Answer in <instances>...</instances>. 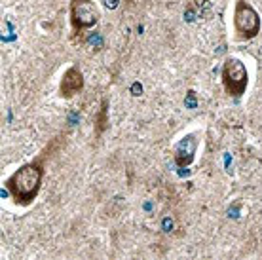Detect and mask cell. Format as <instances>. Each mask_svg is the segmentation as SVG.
<instances>
[{
	"label": "cell",
	"mask_w": 262,
	"mask_h": 260,
	"mask_svg": "<svg viewBox=\"0 0 262 260\" xmlns=\"http://www.w3.org/2000/svg\"><path fill=\"white\" fill-rule=\"evenodd\" d=\"M82 90H84V74H82V71H80L78 67L67 69L59 84L61 97L71 99V97H74L76 93H80Z\"/></svg>",
	"instance_id": "5b68a950"
},
{
	"label": "cell",
	"mask_w": 262,
	"mask_h": 260,
	"mask_svg": "<svg viewBox=\"0 0 262 260\" xmlns=\"http://www.w3.org/2000/svg\"><path fill=\"white\" fill-rule=\"evenodd\" d=\"M196 146H198L196 135L184 137L183 141L179 143L177 150H175V162H177V165H181V167L190 165L192 160H194V154H196Z\"/></svg>",
	"instance_id": "8992f818"
},
{
	"label": "cell",
	"mask_w": 262,
	"mask_h": 260,
	"mask_svg": "<svg viewBox=\"0 0 262 260\" xmlns=\"http://www.w3.org/2000/svg\"><path fill=\"white\" fill-rule=\"evenodd\" d=\"M99 17L101 13L93 0H71V25L76 34L95 27Z\"/></svg>",
	"instance_id": "277c9868"
},
{
	"label": "cell",
	"mask_w": 262,
	"mask_h": 260,
	"mask_svg": "<svg viewBox=\"0 0 262 260\" xmlns=\"http://www.w3.org/2000/svg\"><path fill=\"white\" fill-rule=\"evenodd\" d=\"M249 84V72L243 61L228 57L223 65V85L230 97H242Z\"/></svg>",
	"instance_id": "3957f363"
},
{
	"label": "cell",
	"mask_w": 262,
	"mask_h": 260,
	"mask_svg": "<svg viewBox=\"0 0 262 260\" xmlns=\"http://www.w3.org/2000/svg\"><path fill=\"white\" fill-rule=\"evenodd\" d=\"M42 179H44V162H40L38 158H34L31 163L21 165L6 182V188L12 194L13 203L21 207L31 205L42 188Z\"/></svg>",
	"instance_id": "6da1fadb"
},
{
	"label": "cell",
	"mask_w": 262,
	"mask_h": 260,
	"mask_svg": "<svg viewBox=\"0 0 262 260\" xmlns=\"http://www.w3.org/2000/svg\"><path fill=\"white\" fill-rule=\"evenodd\" d=\"M108 124H111V120H108V99H103L99 112L95 114V137L97 139L108 129Z\"/></svg>",
	"instance_id": "52a82bcc"
},
{
	"label": "cell",
	"mask_w": 262,
	"mask_h": 260,
	"mask_svg": "<svg viewBox=\"0 0 262 260\" xmlns=\"http://www.w3.org/2000/svg\"><path fill=\"white\" fill-rule=\"evenodd\" d=\"M260 15L247 0H237L234 8V29L239 40H253L260 33Z\"/></svg>",
	"instance_id": "7a4b0ae2"
}]
</instances>
